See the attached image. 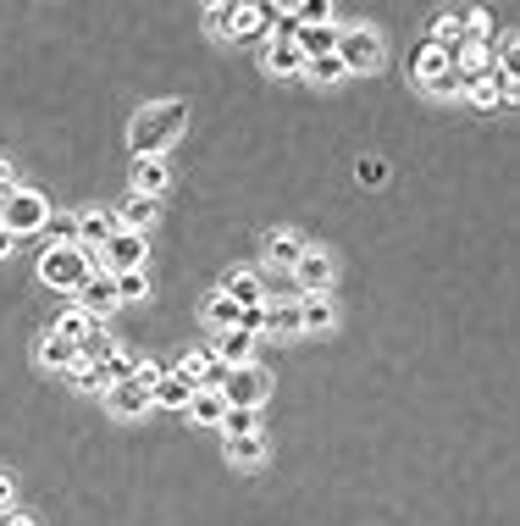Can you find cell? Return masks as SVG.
Here are the masks:
<instances>
[{"instance_id": "6da1fadb", "label": "cell", "mask_w": 520, "mask_h": 526, "mask_svg": "<svg viewBox=\"0 0 520 526\" xmlns=\"http://www.w3.org/2000/svg\"><path fill=\"white\" fill-rule=\"evenodd\" d=\"M183 128H189V106L183 100H150V106H139L128 122L133 156H166L183 139Z\"/></svg>"}, {"instance_id": "7a4b0ae2", "label": "cell", "mask_w": 520, "mask_h": 526, "mask_svg": "<svg viewBox=\"0 0 520 526\" xmlns=\"http://www.w3.org/2000/svg\"><path fill=\"white\" fill-rule=\"evenodd\" d=\"M95 272L100 266L83 244H45V255H39V283L56 288V294H78Z\"/></svg>"}, {"instance_id": "3957f363", "label": "cell", "mask_w": 520, "mask_h": 526, "mask_svg": "<svg viewBox=\"0 0 520 526\" xmlns=\"http://www.w3.org/2000/svg\"><path fill=\"white\" fill-rule=\"evenodd\" d=\"M45 222H50V200H45L39 189H23V183H17V189L0 200V228L12 233V239L45 233Z\"/></svg>"}, {"instance_id": "277c9868", "label": "cell", "mask_w": 520, "mask_h": 526, "mask_svg": "<svg viewBox=\"0 0 520 526\" xmlns=\"http://www.w3.org/2000/svg\"><path fill=\"white\" fill-rule=\"evenodd\" d=\"M144 261H150V244H144V233H128V228H117L106 244L95 250V266L100 272H144Z\"/></svg>"}, {"instance_id": "5b68a950", "label": "cell", "mask_w": 520, "mask_h": 526, "mask_svg": "<svg viewBox=\"0 0 520 526\" xmlns=\"http://www.w3.org/2000/svg\"><path fill=\"white\" fill-rule=\"evenodd\" d=\"M216 394L227 399V405H244V410H260L266 405V394H272V377L249 360V366H227L222 371V388Z\"/></svg>"}, {"instance_id": "8992f818", "label": "cell", "mask_w": 520, "mask_h": 526, "mask_svg": "<svg viewBox=\"0 0 520 526\" xmlns=\"http://www.w3.org/2000/svg\"><path fill=\"white\" fill-rule=\"evenodd\" d=\"M277 28V6L272 0H227V39H266Z\"/></svg>"}, {"instance_id": "52a82bcc", "label": "cell", "mask_w": 520, "mask_h": 526, "mask_svg": "<svg viewBox=\"0 0 520 526\" xmlns=\"http://www.w3.org/2000/svg\"><path fill=\"white\" fill-rule=\"evenodd\" d=\"M415 84H421L426 95H460V72H454V50L421 45V56H415Z\"/></svg>"}, {"instance_id": "ba28073f", "label": "cell", "mask_w": 520, "mask_h": 526, "mask_svg": "<svg viewBox=\"0 0 520 526\" xmlns=\"http://www.w3.org/2000/svg\"><path fill=\"white\" fill-rule=\"evenodd\" d=\"M332 56L343 61V72H377L382 67L377 28H338V50H332Z\"/></svg>"}, {"instance_id": "9c48e42d", "label": "cell", "mask_w": 520, "mask_h": 526, "mask_svg": "<svg viewBox=\"0 0 520 526\" xmlns=\"http://www.w3.org/2000/svg\"><path fill=\"white\" fill-rule=\"evenodd\" d=\"M183 377V383H194V388H222V360H216V349L205 344V349H189V355L178 360V366H172Z\"/></svg>"}, {"instance_id": "30bf717a", "label": "cell", "mask_w": 520, "mask_h": 526, "mask_svg": "<svg viewBox=\"0 0 520 526\" xmlns=\"http://www.w3.org/2000/svg\"><path fill=\"white\" fill-rule=\"evenodd\" d=\"M332 277H338V266H332V255H327V250H305V255H299V266H294L299 294H327Z\"/></svg>"}, {"instance_id": "8fae6325", "label": "cell", "mask_w": 520, "mask_h": 526, "mask_svg": "<svg viewBox=\"0 0 520 526\" xmlns=\"http://www.w3.org/2000/svg\"><path fill=\"white\" fill-rule=\"evenodd\" d=\"M106 405H111V416L133 421V416H144V410H150V388H144L139 377H122V383L106 388Z\"/></svg>"}, {"instance_id": "7c38bea8", "label": "cell", "mask_w": 520, "mask_h": 526, "mask_svg": "<svg viewBox=\"0 0 520 526\" xmlns=\"http://www.w3.org/2000/svg\"><path fill=\"white\" fill-rule=\"evenodd\" d=\"M78 305L95 316V322H106V316L117 311V283H111V272H95V277H89V283L78 288Z\"/></svg>"}, {"instance_id": "4fadbf2b", "label": "cell", "mask_w": 520, "mask_h": 526, "mask_svg": "<svg viewBox=\"0 0 520 526\" xmlns=\"http://www.w3.org/2000/svg\"><path fill=\"white\" fill-rule=\"evenodd\" d=\"M216 360L222 366H249L255 360V349H260V338L255 333H244V327H227V333H216Z\"/></svg>"}, {"instance_id": "5bb4252c", "label": "cell", "mask_w": 520, "mask_h": 526, "mask_svg": "<svg viewBox=\"0 0 520 526\" xmlns=\"http://www.w3.org/2000/svg\"><path fill=\"white\" fill-rule=\"evenodd\" d=\"M454 72H460V89L471 84V78H482V72H493V45H482V39H465V45L454 50Z\"/></svg>"}, {"instance_id": "9a60e30c", "label": "cell", "mask_w": 520, "mask_h": 526, "mask_svg": "<svg viewBox=\"0 0 520 526\" xmlns=\"http://www.w3.org/2000/svg\"><path fill=\"white\" fill-rule=\"evenodd\" d=\"M183 416H189L194 427H222L227 399L216 394V388H194V394H189V405H183Z\"/></svg>"}, {"instance_id": "2e32d148", "label": "cell", "mask_w": 520, "mask_h": 526, "mask_svg": "<svg viewBox=\"0 0 520 526\" xmlns=\"http://www.w3.org/2000/svg\"><path fill=\"white\" fill-rule=\"evenodd\" d=\"M338 322V305L327 294H299V333H327Z\"/></svg>"}, {"instance_id": "e0dca14e", "label": "cell", "mask_w": 520, "mask_h": 526, "mask_svg": "<svg viewBox=\"0 0 520 526\" xmlns=\"http://www.w3.org/2000/svg\"><path fill=\"white\" fill-rule=\"evenodd\" d=\"M111 233H117V211H78V244L89 255H95Z\"/></svg>"}, {"instance_id": "ac0fdd59", "label": "cell", "mask_w": 520, "mask_h": 526, "mask_svg": "<svg viewBox=\"0 0 520 526\" xmlns=\"http://www.w3.org/2000/svg\"><path fill=\"white\" fill-rule=\"evenodd\" d=\"M172 183L166 156H133V194H161Z\"/></svg>"}, {"instance_id": "d6986e66", "label": "cell", "mask_w": 520, "mask_h": 526, "mask_svg": "<svg viewBox=\"0 0 520 526\" xmlns=\"http://www.w3.org/2000/svg\"><path fill=\"white\" fill-rule=\"evenodd\" d=\"M465 95H471V106L476 111H498V106H515V89H504L493 78V72H482V78H471L465 84Z\"/></svg>"}, {"instance_id": "ffe728a7", "label": "cell", "mask_w": 520, "mask_h": 526, "mask_svg": "<svg viewBox=\"0 0 520 526\" xmlns=\"http://www.w3.org/2000/svg\"><path fill=\"white\" fill-rule=\"evenodd\" d=\"M260 61H266V72H272V78H299V72H305V56H299L294 39H272Z\"/></svg>"}, {"instance_id": "44dd1931", "label": "cell", "mask_w": 520, "mask_h": 526, "mask_svg": "<svg viewBox=\"0 0 520 526\" xmlns=\"http://www.w3.org/2000/svg\"><path fill=\"white\" fill-rule=\"evenodd\" d=\"M222 294L233 299V305H266V283H260V272H227Z\"/></svg>"}, {"instance_id": "7402d4cb", "label": "cell", "mask_w": 520, "mask_h": 526, "mask_svg": "<svg viewBox=\"0 0 520 526\" xmlns=\"http://www.w3.org/2000/svg\"><path fill=\"white\" fill-rule=\"evenodd\" d=\"M189 394H194V383H183L178 371H161V377H155V388H150V405L183 410V405H189Z\"/></svg>"}, {"instance_id": "603a6c76", "label": "cell", "mask_w": 520, "mask_h": 526, "mask_svg": "<svg viewBox=\"0 0 520 526\" xmlns=\"http://www.w3.org/2000/svg\"><path fill=\"white\" fill-rule=\"evenodd\" d=\"M294 45H299V56H305V61H316V56H332V50H338V23L299 28V34H294Z\"/></svg>"}, {"instance_id": "cb8c5ba5", "label": "cell", "mask_w": 520, "mask_h": 526, "mask_svg": "<svg viewBox=\"0 0 520 526\" xmlns=\"http://www.w3.org/2000/svg\"><path fill=\"white\" fill-rule=\"evenodd\" d=\"M305 250H310V244L299 239V233H272V239H266V261H272L277 272H294Z\"/></svg>"}, {"instance_id": "d4e9b609", "label": "cell", "mask_w": 520, "mask_h": 526, "mask_svg": "<svg viewBox=\"0 0 520 526\" xmlns=\"http://www.w3.org/2000/svg\"><path fill=\"white\" fill-rule=\"evenodd\" d=\"M272 455V438H266V432H249V438H227V460H233V466H260V460Z\"/></svg>"}, {"instance_id": "484cf974", "label": "cell", "mask_w": 520, "mask_h": 526, "mask_svg": "<svg viewBox=\"0 0 520 526\" xmlns=\"http://www.w3.org/2000/svg\"><path fill=\"white\" fill-rule=\"evenodd\" d=\"M155 194H133L128 205L117 211V228H128V233H150V222H155Z\"/></svg>"}, {"instance_id": "4316f807", "label": "cell", "mask_w": 520, "mask_h": 526, "mask_svg": "<svg viewBox=\"0 0 520 526\" xmlns=\"http://www.w3.org/2000/svg\"><path fill=\"white\" fill-rule=\"evenodd\" d=\"M95 316H89V311H83V305H67V311H61L56 316V327H50V333H56V338H67V344H83V338H89V333H95Z\"/></svg>"}, {"instance_id": "83f0119b", "label": "cell", "mask_w": 520, "mask_h": 526, "mask_svg": "<svg viewBox=\"0 0 520 526\" xmlns=\"http://www.w3.org/2000/svg\"><path fill=\"white\" fill-rule=\"evenodd\" d=\"M39 366H45V371H72V366H78V344L45 333V338H39Z\"/></svg>"}, {"instance_id": "f1b7e54d", "label": "cell", "mask_w": 520, "mask_h": 526, "mask_svg": "<svg viewBox=\"0 0 520 526\" xmlns=\"http://www.w3.org/2000/svg\"><path fill=\"white\" fill-rule=\"evenodd\" d=\"M266 333H277V338L299 333V299H277V305H266Z\"/></svg>"}, {"instance_id": "f546056e", "label": "cell", "mask_w": 520, "mask_h": 526, "mask_svg": "<svg viewBox=\"0 0 520 526\" xmlns=\"http://www.w3.org/2000/svg\"><path fill=\"white\" fill-rule=\"evenodd\" d=\"M426 45H438V50H460V45H465L460 17H454V12H443L438 23H432V34H426Z\"/></svg>"}, {"instance_id": "4dcf8cb0", "label": "cell", "mask_w": 520, "mask_h": 526, "mask_svg": "<svg viewBox=\"0 0 520 526\" xmlns=\"http://www.w3.org/2000/svg\"><path fill=\"white\" fill-rule=\"evenodd\" d=\"M249 432H260V410L227 405V416H222V438H249Z\"/></svg>"}, {"instance_id": "1f68e13d", "label": "cell", "mask_w": 520, "mask_h": 526, "mask_svg": "<svg viewBox=\"0 0 520 526\" xmlns=\"http://www.w3.org/2000/svg\"><path fill=\"white\" fill-rule=\"evenodd\" d=\"M205 322H211L216 333H227V327H238V305H233V299L222 294V288H216V294L205 299Z\"/></svg>"}, {"instance_id": "d6a6232c", "label": "cell", "mask_w": 520, "mask_h": 526, "mask_svg": "<svg viewBox=\"0 0 520 526\" xmlns=\"http://www.w3.org/2000/svg\"><path fill=\"white\" fill-rule=\"evenodd\" d=\"M117 338H111L106 333V327H95V333H89V338H83V344H78V360H89V366H100V360H106V355H117Z\"/></svg>"}, {"instance_id": "836d02e7", "label": "cell", "mask_w": 520, "mask_h": 526, "mask_svg": "<svg viewBox=\"0 0 520 526\" xmlns=\"http://www.w3.org/2000/svg\"><path fill=\"white\" fill-rule=\"evenodd\" d=\"M294 17L299 28H321V23H332V0H294Z\"/></svg>"}, {"instance_id": "e575fe53", "label": "cell", "mask_w": 520, "mask_h": 526, "mask_svg": "<svg viewBox=\"0 0 520 526\" xmlns=\"http://www.w3.org/2000/svg\"><path fill=\"white\" fill-rule=\"evenodd\" d=\"M299 78H310V84H338V78H349V72H343L338 56H316V61H305Z\"/></svg>"}, {"instance_id": "d590c367", "label": "cell", "mask_w": 520, "mask_h": 526, "mask_svg": "<svg viewBox=\"0 0 520 526\" xmlns=\"http://www.w3.org/2000/svg\"><path fill=\"white\" fill-rule=\"evenodd\" d=\"M111 283H117V305H133V299L150 294V277H144V272H117Z\"/></svg>"}, {"instance_id": "8d00e7d4", "label": "cell", "mask_w": 520, "mask_h": 526, "mask_svg": "<svg viewBox=\"0 0 520 526\" xmlns=\"http://www.w3.org/2000/svg\"><path fill=\"white\" fill-rule=\"evenodd\" d=\"M133 366H139V360H133L128 349L106 355V360H100V377H106V388H111V383H122V377H133Z\"/></svg>"}, {"instance_id": "74e56055", "label": "cell", "mask_w": 520, "mask_h": 526, "mask_svg": "<svg viewBox=\"0 0 520 526\" xmlns=\"http://www.w3.org/2000/svg\"><path fill=\"white\" fill-rule=\"evenodd\" d=\"M460 28H465V39H493V17L482 12V6H471V12H460Z\"/></svg>"}, {"instance_id": "f35d334b", "label": "cell", "mask_w": 520, "mask_h": 526, "mask_svg": "<svg viewBox=\"0 0 520 526\" xmlns=\"http://www.w3.org/2000/svg\"><path fill=\"white\" fill-rule=\"evenodd\" d=\"M45 233H50V244H78V216H56L50 211Z\"/></svg>"}, {"instance_id": "ab89813d", "label": "cell", "mask_w": 520, "mask_h": 526, "mask_svg": "<svg viewBox=\"0 0 520 526\" xmlns=\"http://www.w3.org/2000/svg\"><path fill=\"white\" fill-rule=\"evenodd\" d=\"M355 178L366 183V189H382V183H388V161H377V156H360Z\"/></svg>"}, {"instance_id": "60d3db41", "label": "cell", "mask_w": 520, "mask_h": 526, "mask_svg": "<svg viewBox=\"0 0 520 526\" xmlns=\"http://www.w3.org/2000/svg\"><path fill=\"white\" fill-rule=\"evenodd\" d=\"M238 327H244V333H266V305H238Z\"/></svg>"}, {"instance_id": "b9f144b4", "label": "cell", "mask_w": 520, "mask_h": 526, "mask_svg": "<svg viewBox=\"0 0 520 526\" xmlns=\"http://www.w3.org/2000/svg\"><path fill=\"white\" fill-rule=\"evenodd\" d=\"M6 510H17V482H12V471H0V515Z\"/></svg>"}, {"instance_id": "7bdbcfd3", "label": "cell", "mask_w": 520, "mask_h": 526, "mask_svg": "<svg viewBox=\"0 0 520 526\" xmlns=\"http://www.w3.org/2000/svg\"><path fill=\"white\" fill-rule=\"evenodd\" d=\"M17 189V172H12V161H0V200Z\"/></svg>"}, {"instance_id": "ee69618b", "label": "cell", "mask_w": 520, "mask_h": 526, "mask_svg": "<svg viewBox=\"0 0 520 526\" xmlns=\"http://www.w3.org/2000/svg\"><path fill=\"white\" fill-rule=\"evenodd\" d=\"M0 526H39V521H34V515H23V510H6V521H0Z\"/></svg>"}, {"instance_id": "f6af8a7d", "label": "cell", "mask_w": 520, "mask_h": 526, "mask_svg": "<svg viewBox=\"0 0 520 526\" xmlns=\"http://www.w3.org/2000/svg\"><path fill=\"white\" fill-rule=\"evenodd\" d=\"M12 244H17V239H12L6 228H0V255H12Z\"/></svg>"}, {"instance_id": "bcb514c9", "label": "cell", "mask_w": 520, "mask_h": 526, "mask_svg": "<svg viewBox=\"0 0 520 526\" xmlns=\"http://www.w3.org/2000/svg\"><path fill=\"white\" fill-rule=\"evenodd\" d=\"M216 6H227V0H205V12H216Z\"/></svg>"}]
</instances>
